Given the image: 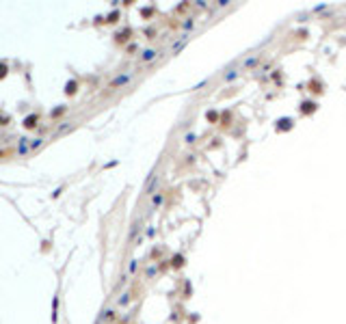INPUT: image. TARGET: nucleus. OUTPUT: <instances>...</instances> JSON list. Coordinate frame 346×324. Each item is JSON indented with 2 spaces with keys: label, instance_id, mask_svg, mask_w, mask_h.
<instances>
[{
  "label": "nucleus",
  "instance_id": "4",
  "mask_svg": "<svg viewBox=\"0 0 346 324\" xmlns=\"http://www.w3.org/2000/svg\"><path fill=\"white\" fill-rule=\"evenodd\" d=\"M41 145V138H35V141H31V149H37Z\"/></svg>",
  "mask_w": 346,
  "mask_h": 324
},
{
  "label": "nucleus",
  "instance_id": "3",
  "mask_svg": "<svg viewBox=\"0 0 346 324\" xmlns=\"http://www.w3.org/2000/svg\"><path fill=\"white\" fill-rule=\"evenodd\" d=\"M5 76H7V65L0 63V78H5Z\"/></svg>",
  "mask_w": 346,
  "mask_h": 324
},
{
  "label": "nucleus",
  "instance_id": "1",
  "mask_svg": "<svg viewBox=\"0 0 346 324\" xmlns=\"http://www.w3.org/2000/svg\"><path fill=\"white\" fill-rule=\"evenodd\" d=\"M37 121H39V117H37V115H31V117L24 119V126H26V128H35Z\"/></svg>",
  "mask_w": 346,
  "mask_h": 324
},
{
  "label": "nucleus",
  "instance_id": "2",
  "mask_svg": "<svg viewBox=\"0 0 346 324\" xmlns=\"http://www.w3.org/2000/svg\"><path fill=\"white\" fill-rule=\"evenodd\" d=\"M20 154H28V138H20Z\"/></svg>",
  "mask_w": 346,
  "mask_h": 324
},
{
  "label": "nucleus",
  "instance_id": "5",
  "mask_svg": "<svg viewBox=\"0 0 346 324\" xmlns=\"http://www.w3.org/2000/svg\"><path fill=\"white\" fill-rule=\"evenodd\" d=\"M65 91H67V93H74V91H76V84H74V82H71V84H67V89H65Z\"/></svg>",
  "mask_w": 346,
  "mask_h": 324
}]
</instances>
